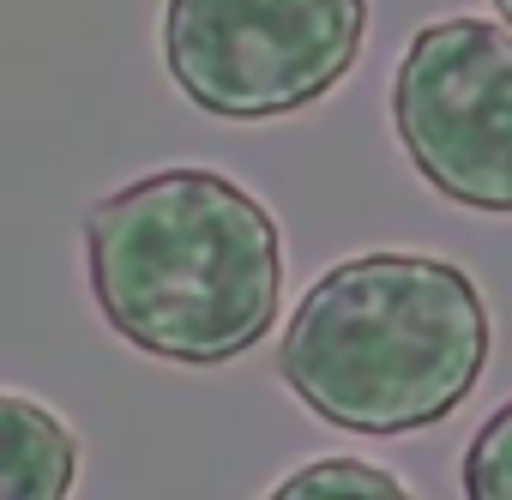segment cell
Returning a JSON list of instances; mask_svg holds the SVG:
<instances>
[{"label":"cell","mask_w":512,"mask_h":500,"mask_svg":"<svg viewBox=\"0 0 512 500\" xmlns=\"http://www.w3.org/2000/svg\"><path fill=\"white\" fill-rule=\"evenodd\" d=\"M85 278L133 350L223 368L278 326L284 235L241 181L175 163L85 211Z\"/></svg>","instance_id":"6da1fadb"},{"label":"cell","mask_w":512,"mask_h":500,"mask_svg":"<svg viewBox=\"0 0 512 500\" xmlns=\"http://www.w3.org/2000/svg\"><path fill=\"white\" fill-rule=\"evenodd\" d=\"M494 350L476 278L434 254H356L296 302L278 374L332 428L416 434L446 422Z\"/></svg>","instance_id":"7a4b0ae2"},{"label":"cell","mask_w":512,"mask_h":500,"mask_svg":"<svg viewBox=\"0 0 512 500\" xmlns=\"http://www.w3.org/2000/svg\"><path fill=\"white\" fill-rule=\"evenodd\" d=\"M368 0H169L163 67L217 121H278L320 103L362 55Z\"/></svg>","instance_id":"3957f363"},{"label":"cell","mask_w":512,"mask_h":500,"mask_svg":"<svg viewBox=\"0 0 512 500\" xmlns=\"http://www.w3.org/2000/svg\"><path fill=\"white\" fill-rule=\"evenodd\" d=\"M392 133L440 199L512 217V31L422 25L392 73Z\"/></svg>","instance_id":"277c9868"},{"label":"cell","mask_w":512,"mask_h":500,"mask_svg":"<svg viewBox=\"0 0 512 500\" xmlns=\"http://www.w3.org/2000/svg\"><path fill=\"white\" fill-rule=\"evenodd\" d=\"M79 434L37 398L0 392V500H67Z\"/></svg>","instance_id":"5b68a950"},{"label":"cell","mask_w":512,"mask_h":500,"mask_svg":"<svg viewBox=\"0 0 512 500\" xmlns=\"http://www.w3.org/2000/svg\"><path fill=\"white\" fill-rule=\"evenodd\" d=\"M266 500H416V494L392 470H380V464H362V458H308Z\"/></svg>","instance_id":"8992f818"},{"label":"cell","mask_w":512,"mask_h":500,"mask_svg":"<svg viewBox=\"0 0 512 500\" xmlns=\"http://www.w3.org/2000/svg\"><path fill=\"white\" fill-rule=\"evenodd\" d=\"M458 476H464V500H512V398L470 434Z\"/></svg>","instance_id":"52a82bcc"},{"label":"cell","mask_w":512,"mask_h":500,"mask_svg":"<svg viewBox=\"0 0 512 500\" xmlns=\"http://www.w3.org/2000/svg\"><path fill=\"white\" fill-rule=\"evenodd\" d=\"M494 13H500V25L512 31V0H494Z\"/></svg>","instance_id":"ba28073f"}]
</instances>
